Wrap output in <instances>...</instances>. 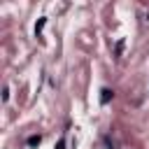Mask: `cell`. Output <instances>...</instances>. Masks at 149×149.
Returning <instances> with one entry per match:
<instances>
[{
    "label": "cell",
    "mask_w": 149,
    "mask_h": 149,
    "mask_svg": "<svg viewBox=\"0 0 149 149\" xmlns=\"http://www.w3.org/2000/svg\"><path fill=\"white\" fill-rule=\"evenodd\" d=\"M40 142H42V137H40V135H30V137H28V147H37Z\"/></svg>",
    "instance_id": "7a4b0ae2"
},
{
    "label": "cell",
    "mask_w": 149,
    "mask_h": 149,
    "mask_svg": "<svg viewBox=\"0 0 149 149\" xmlns=\"http://www.w3.org/2000/svg\"><path fill=\"white\" fill-rule=\"evenodd\" d=\"M100 93H102V95H100V105H107V102L114 98V91H112V88H102Z\"/></svg>",
    "instance_id": "6da1fadb"
},
{
    "label": "cell",
    "mask_w": 149,
    "mask_h": 149,
    "mask_svg": "<svg viewBox=\"0 0 149 149\" xmlns=\"http://www.w3.org/2000/svg\"><path fill=\"white\" fill-rule=\"evenodd\" d=\"M56 149H65V140H58V144H56Z\"/></svg>",
    "instance_id": "5b68a950"
},
{
    "label": "cell",
    "mask_w": 149,
    "mask_h": 149,
    "mask_svg": "<svg viewBox=\"0 0 149 149\" xmlns=\"http://www.w3.org/2000/svg\"><path fill=\"white\" fill-rule=\"evenodd\" d=\"M44 23H47V19H40V23H37V26H35V33H37V35H40V30H42V28H44Z\"/></svg>",
    "instance_id": "3957f363"
},
{
    "label": "cell",
    "mask_w": 149,
    "mask_h": 149,
    "mask_svg": "<svg viewBox=\"0 0 149 149\" xmlns=\"http://www.w3.org/2000/svg\"><path fill=\"white\" fill-rule=\"evenodd\" d=\"M2 100H5V102L9 100V88H7V86H5V91H2Z\"/></svg>",
    "instance_id": "277c9868"
}]
</instances>
